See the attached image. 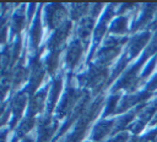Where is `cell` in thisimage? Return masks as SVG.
<instances>
[{"mask_svg": "<svg viewBox=\"0 0 157 142\" xmlns=\"http://www.w3.org/2000/svg\"><path fill=\"white\" fill-rule=\"evenodd\" d=\"M80 55H81V47H80V44H77V43L72 44L71 48L67 51V61H69V64L70 65H75L76 61L78 60Z\"/></svg>", "mask_w": 157, "mask_h": 142, "instance_id": "6da1fadb", "label": "cell"}, {"mask_svg": "<svg viewBox=\"0 0 157 142\" xmlns=\"http://www.w3.org/2000/svg\"><path fill=\"white\" fill-rule=\"evenodd\" d=\"M25 142H31V140H26V141H25Z\"/></svg>", "mask_w": 157, "mask_h": 142, "instance_id": "7a4b0ae2", "label": "cell"}]
</instances>
